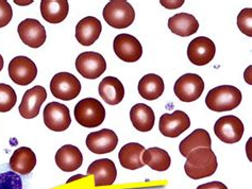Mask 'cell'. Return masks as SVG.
Wrapping results in <instances>:
<instances>
[{
  "instance_id": "cell-6",
  "label": "cell",
  "mask_w": 252,
  "mask_h": 189,
  "mask_svg": "<svg viewBox=\"0 0 252 189\" xmlns=\"http://www.w3.org/2000/svg\"><path fill=\"white\" fill-rule=\"evenodd\" d=\"M76 68L85 79L95 80L107 69V62L104 57L94 51L82 52L76 60Z\"/></svg>"
},
{
  "instance_id": "cell-28",
  "label": "cell",
  "mask_w": 252,
  "mask_h": 189,
  "mask_svg": "<svg viewBox=\"0 0 252 189\" xmlns=\"http://www.w3.org/2000/svg\"><path fill=\"white\" fill-rule=\"evenodd\" d=\"M142 161L144 165H147L156 171H166L171 164L168 152L156 147L146 149L142 155Z\"/></svg>"
},
{
  "instance_id": "cell-14",
  "label": "cell",
  "mask_w": 252,
  "mask_h": 189,
  "mask_svg": "<svg viewBox=\"0 0 252 189\" xmlns=\"http://www.w3.org/2000/svg\"><path fill=\"white\" fill-rule=\"evenodd\" d=\"M117 143V135L110 129L92 132L86 137V147L95 154H107L114 151Z\"/></svg>"
},
{
  "instance_id": "cell-7",
  "label": "cell",
  "mask_w": 252,
  "mask_h": 189,
  "mask_svg": "<svg viewBox=\"0 0 252 189\" xmlns=\"http://www.w3.org/2000/svg\"><path fill=\"white\" fill-rule=\"evenodd\" d=\"M204 90V82L200 76L187 74L179 78L174 86L175 95L183 102H193L199 99Z\"/></svg>"
},
{
  "instance_id": "cell-13",
  "label": "cell",
  "mask_w": 252,
  "mask_h": 189,
  "mask_svg": "<svg viewBox=\"0 0 252 189\" xmlns=\"http://www.w3.org/2000/svg\"><path fill=\"white\" fill-rule=\"evenodd\" d=\"M190 127L189 117L182 110H176L172 114H164L161 116L158 128L165 137L175 138L184 133Z\"/></svg>"
},
{
  "instance_id": "cell-32",
  "label": "cell",
  "mask_w": 252,
  "mask_h": 189,
  "mask_svg": "<svg viewBox=\"0 0 252 189\" xmlns=\"http://www.w3.org/2000/svg\"><path fill=\"white\" fill-rule=\"evenodd\" d=\"M13 17V11L10 3L5 0H0V28L9 25Z\"/></svg>"
},
{
  "instance_id": "cell-33",
  "label": "cell",
  "mask_w": 252,
  "mask_h": 189,
  "mask_svg": "<svg viewBox=\"0 0 252 189\" xmlns=\"http://www.w3.org/2000/svg\"><path fill=\"white\" fill-rule=\"evenodd\" d=\"M197 189H228V187L221 182H210V183L198 186Z\"/></svg>"
},
{
  "instance_id": "cell-36",
  "label": "cell",
  "mask_w": 252,
  "mask_h": 189,
  "mask_svg": "<svg viewBox=\"0 0 252 189\" xmlns=\"http://www.w3.org/2000/svg\"><path fill=\"white\" fill-rule=\"evenodd\" d=\"M80 178H83V175H77V177H74V178H71L69 181H67V184L68 183H70V182H72L74 180H77V179H80Z\"/></svg>"
},
{
  "instance_id": "cell-8",
  "label": "cell",
  "mask_w": 252,
  "mask_h": 189,
  "mask_svg": "<svg viewBox=\"0 0 252 189\" xmlns=\"http://www.w3.org/2000/svg\"><path fill=\"white\" fill-rule=\"evenodd\" d=\"M8 71L11 80L21 86L29 85L37 76V68L34 62L23 55L13 58L9 64Z\"/></svg>"
},
{
  "instance_id": "cell-5",
  "label": "cell",
  "mask_w": 252,
  "mask_h": 189,
  "mask_svg": "<svg viewBox=\"0 0 252 189\" xmlns=\"http://www.w3.org/2000/svg\"><path fill=\"white\" fill-rule=\"evenodd\" d=\"M50 90L58 99L69 101L80 94L81 83L72 74L59 73L51 79Z\"/></svg>"
},
{
  "instance_id": "cell-16",
  "label": "cell",
  "mask_w": 252,
  "mask_h": 189,
  "mask_svg": "<svg viewBox=\"0 0 252 189\" xmlns=\"http://www.w3.org/2000/svg\"><path fill=\"white\" fill-rule=\"evenodd\" d=\"M46 99H47V92L43 86L36 85L28 89L24 94L23 100L19 104V114L26 119L34 118L38 115L42 104Z\"/></svg>"
},
{
  "instance_id": "cell-21",
  "label": "cell",
  "mask_w": 252,
  "mask_h": 189,
  "mask_svg": "<svg viewBox=\"0 0 252 189\" xmlns=\"http://www.w3.org/2000/svg\"><path fill=\"white\" fill-rule=\"evenodd\" d=\"M99 95L105 103L110 106L119 104L125 97V88L123 83L115 77H105L99 84Z\"/></svg>"
},
{
  "instance_id": "cell-2",
  "label": "cell",
  "mask_w": 252,
  "mask_h": 189,
  "mask_svg": "<svg viewBox=\"0 0 252 189\" xmlns=\"http://www.w3.org/2000/svg\"><path fill=\"white\" fill-rule=\"evenodd\" d=\"M242 93L237 87L221 85L211 89L205 97V104L213 112H229L242 102Z\"/></svg>"
},
{
  "instance_id": "cell-11",
  "label": "cell",
  "mask_w": 252,
  "mask_h": 189,
  "mask_svg": "<svg viewBox=\"0 0 252 189\" xmlns=\"http://www.w3.org/2000/svg\"><path fill=\"white\" fill-rule=\"evenodd\" d=\"M44 123L51 131L62 132L71 123L68 108L59 102H50L44 108Z\"/></svg>"
},
{
  "instance_id": "cell-15",
  "label": "cell",
  "mask_w": 252,
  "mask_h": 189,
  "mask_svg": "<svg viewBox=\"0 0 252 189\" xmlns=\"http://www.w3.org/2000/svg\"><path fill=\"white\" fill-rule=\"evenodd\" d=\"M17 30L23 43L31 48H39L46 42L45 27L37 19H25L18 25Z\"/></svg>"
},
{
  "instance_id": "cell-18",
  "label": "cell",
  "mask_w": 252,
  "mask_h": 189,
  "mask_svg": "<svg viewBox=\"0 0 252 189\" xmlns=\"http://www.w3.org/2000/svg\"><path fill=\"white\" fill-rule=\"evenodd\" d=\"M102 26L99 19L88 16L78 23L76 27V38L82 46H91L101 34Z\"/></svg>"
},
{
  "instance_id": "cell-34",
  "label": "cell",
  "mask_w": 252,
  "mask_h": 189,
  "mask_svg": "<svg viewBox=\"0 0 252 189\" xmlns=\"http://www.w3.org/2000/svg\"><path fill=\"white\" fill-rule=\"evenodd\" d=\"M161 4L163 6H165L166 9H170V10H174V9H177V8H180L181 5H183L184 1L183 0H180V1H166V0H161Z\"/></svg>"
},
{
  "instance_id": "cell-29",
  "label": "cell",
  "mask_w": 252,
  "mask_h": 189,
  "mask_svg": "<svg viewBox=\"0 0 252 189\" xmlns=\"http://www.w3.org/2000/svg\"><path fill=\"white\" fill-rule=\"evenodd\" d=\"M17 96L8 84L0 83V113H6L15 107Z\"/></svg>"
},
{
  "instance_id": "cell-4",
  "label": "cell",
  "mask_w": 252,
  "mask_h": 189,
  "mask_svg": "<svg viewBox=\"0 0 252 189\" xmlns=\"http://www.w3.org/2000/svg\"><path fill=\"white\" fill-rule=\"evenodd\" d=\"M103 18L112 28L125 29L134 22L133 6L125 0H112L103 9Z\"/></svg>"
},
{
  "instance_id": "cell-1",
  "label": "cell",
  "mask_w": 252,
  "mask_h": 189,
  "mask_svg": "<svg viewBox=\"0 0 252 189\" xmlns=\"http://www.w3.org/2000/svg\"><path fill=\"white\" fill-rule=\"evenodd\" d=\"M187 159L184 170L188 177L193 180L209 178L217 170V159L212 149H196L189 154Z\"/></svg>"
},
{
  "instance_id": "cell-3",
  "label": "cell",
  "mask_w": 252,
  "mask_h": 189,
  "mask_svg": "<svg viewBox=\"0 0 252 189\" xmlns=\"http://www.w3.org/2000/svg\"><path fill=\"white\" fill-rule=\"evenodd\" d=\"M75 117L79 125L85 128H96L105 118V109L100 101L95 98H85L75 107Z\"/></svg>"
},
{
  "instance_id": "cell-9",
  "label": "cell",
  "mask_w": 252,
  "mask_h": 189,
  "mask_svg": "<svg viewBox=\"0 0 252 189\" xmlns=\"http://www.w3.org/2000/svg\"><path fill=\"white\" fill-rule=\"evenodd\" d=\"M244 125L236 116L228 115L218 119L214 126V133L221 141L225 143L238 142L244 134Z\"/></svg>"
},
{
  "instance_id": "cell-24",
  "label": "cell",
  "mask_w": 252,
  "mask_h": 189,
  "mask_svg": "<svg viewBox=\"0 0 252 189\" xmlns=\"http://www.w3.org/2000/svg\"><path fill=\"white\" fill-rule=\"evenodd\" d=\"M69 4L66 0H43L41 14L47 23L60 24L67 17Z\"/></svg>"
},
{
  "instance_id": "cell-10",
  "label": "cell",
  "mask_w": 252,
  "mask_h": 189,
  "mask_svg": "<svg viewBox=\"0 0 252 189\" xmlns=\"http://www.w3.org/2000/svg\"><path fill=\"white\" fill-rule=\"evenodd\" d=\"M113 49L122 61L134 63L143 55V47L136 37L127 33L119 34L114 38Z\"/></svg>"
},
{
  "instance_id": "cell-25",
  "label": "cell",
  "mask_w": 252,
  "mask_h": 189,
  "mask_svg": "<svg viewBox=\"0 0 252 189\" xmlns=\"http://www.w3.org/2000/svg\"><path fill=\"white\" fill-rule=\"evenodd\" d=\"M145 147L136 142H129L125 145L118 153V160L121 165L129 170H136L144 166L142 155Z\"/></svg>"
},
{
  "instance_id": "cell-26",
  "label": "cell",
  "mask_w": 252,
  "mask_h": 189,
  "mask_svg": "<svg viewBox=\"0 0 252 189\" xmlns=\"http://www.w3.org/2000/svg\"><path fill=\"white\" fill-rule=\"evenodd\" d=\"M138 93L146 100H156L164 93V81L160 76L148 74L138 83Z\"/></svg>"
},
{
  "instance_id": "cell-22",
  "label": "cell",
  "mask_w": 252,
  "mask_h": 189,
  "mask_svg": "<svg viewBox=\"0 0 252 189\" xmlns=\"http://www.w3.org/2000/svg\"><path fill=\"white\" fill-rule=\"evenodd\" d=\"M132 125L140 132H149L155 127L156 116L154 110L147 104L138 103L130 110Z\"/></svg>"
},
{
  "instance_id": "cell-27",
  "label": "cell",
  "mask_w": 252,
  "mask_h": 189,
  "mask_svg": "<svg viewBox=\"0 0 252 189\" xmlns=\"http://www.w3.org/2000/svg\"><path fill=\"white\" fill-rule=\"evenodd\" d=\"M211 136L208 133V131H205L203 129H197L193 133L189 134L187 138H184L180 142L179 149H180L181 155L184 156V158H188L189 154L196 149H211Z\"/></svg>"
},
{
  "instance_id": "cell-23",
  "label": "cell",
  "mask_w": 252,
  "mask_h": 189,
  "mask_svg": "<svg viewBox=\"0 0 252 189\" xmlns=\"http://www.w3.org/2000/svg\"><path fill=\"white\" fill-rule=\"evenodd\" d=\"M168 28L172 33L179 36L188 37L195 34L199 29L196 17L188 13H179L168 19Z\"/></svg>"
},
{
  "instance_id": "cell-20",
  "label": "cell",
  "mask_w": 252,
  "mask_h": 189,
  "mask_svg": "<svg viewBox=\"0 0 252 189\" xmlns=\"http://www.w3.org/2000/svg\"><path fill=\"white\" fill-rule=\"evenodd\" d=\"M36 165L35 153L28 147H21L13 152L10 159V168L17 174H29Z\"/></svg>"
},
{
  "instance_id": "cell-30",
  "label": "cell",
  "mask_w": 252,
  "mask_h": 189,
  "mask_svg": "<svg viewBox=\"0 0 252 189\" xmlns=\"http://www.w3.org/2000/svg\"><path fill=\"white\" fill-rule=\"evenodd\" d=\"M0 189H23V182L15 172L0 173Z\"/></svg>"
},
{
  "instance_id": "cell-12",
  "label": "cell",
  "mask_w": 252,
  "mask_h": 189,
  "mask_svg": "<svg viewBox=\"0 0 252 189\" xmlns=\"http://www.w3.org/2000/svg\"><path fill=\"white\" fill-rule=\"evenodd\" d=\"M215 54L216 47L214 42L205 36L194 38L188 47L189 60L197 66L209 64L214 58Z\"/></svg>"
},
{
  "instance_id": "cell-17",
  "label": "cell",
  "mask_w": 252,
  "mask_h": 189,
  "mask_svg": "<svg viewBox=\"0 0 252 189\" xmlns=\"http://www.w3.org/2000/svg\"><path fill=\"white\" fill-rule=\"evenodd\" d=\"M88 175L95 177V187L111 186L116 180L117 169L111 160L101 159L92 162L88 169Z\"/></svg>"
},
{
  "instance_id": "cell-31",
  "label": "cell",
  "mask_w": 252,
  "mask_h": 189,
  "mask_svg": "<svg viewBox=\"0 0 252 189\" xmlns=\"http://www.w3.org/2000/svg\"><path fill=\"white\" fill-rule=\"evenodd\" d=\"M237 26L242 33L249 37L252 36V10L244 9L237 16Z\"/></svg>"
},
{
  "instance_id": "cell-35",
  "label": "cell",
  "mask_w": 252,
  "mask_h": 189,
  "mask_svg": "<svg viewBox=\"0 0 252 189\" xmlns=\"http://www.w3.org/2000/svg\"><path fill=\"white\" fill-rule=\"evenodd\" d=\"M3 68V57L1 56V54H0V71L2 70Z\"/></svg>"
},
{
  "instance_id": "cell-19",
  "label": "cell",
  "mask_w": 252,
  "mask_h": 189,
  "mask_svg": "<svg viewBox=\"0 0 252 189\" xmlns=\"http://www.w3.org/2000/svg\"><path fill=\"white\" fill-rule=\"evenodd\" d=\"M83 156L80 150L72 145H65L58 150L56 164L65 172L76 171L82 166Z\"/></svg>"
}]
</instances>
